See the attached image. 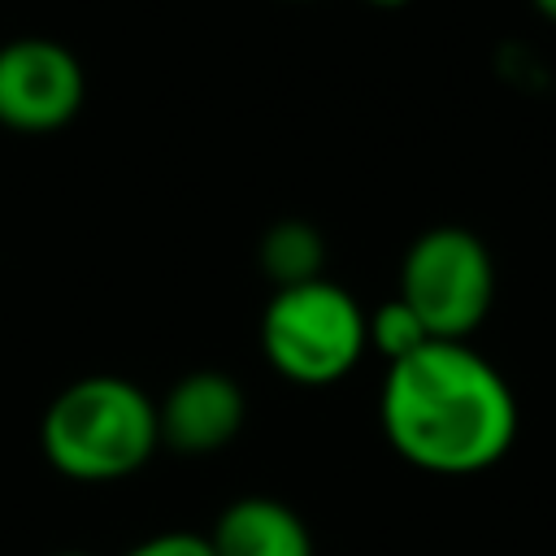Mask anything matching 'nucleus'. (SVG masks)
<instances>
[{
	"label": "nucleus",
	"mask_w": 556,
	"mask_h": 556,
	"mask_svg": "<svg viewBox=\"0 0 556 556\" xmlns=\"http://www.w3.org/2000/svg\"><path fill=\"white\" fill-rule=\"evenodd\" d=\"M321 265H326V243H321L317 226L287 217V222H274L265 230V239H261V269L274 282V291L321 278Z\"/></svg>",
	"instance_id": "8"
},
{
	"label": "nucleus",
	"mask_w": 556,
	"mask_h": 556,
	"mask_svg": "<svg viewBox=\"0 0 556 556\" xmlns=\"http://www.w3.org/2000/svg\"><path fill=\"white\" fill-rule=\"evenodd\" d=\"M48 460L78 482L126 478L161 443L156 404L126 378L91 374L70 382L43 413L39 426Z\"/></svg>",
	"instance_id": "2"
},
{
	"label": "nucleus",
	"mask_w": 556,
	"mask_h": 556,
	"mask_svg": "<svg viewBox=\"0 0 556 556\" xmlns=\"http://www.w3.org/2000/svg\"><path fill=\"white\" fill-rule=\"evenodd\" d=\"M365 4H374V9H404L408 0H365Z\"/></svg>",
	"instance_id": "12"
},
{
	"label": "nucleus",
	"mask_w": 556,
	"mask_h": 556,
	"mask_svg": "<svg viewBox=\"0 0 556 556\" xmlns=\"http://www.w3.org/2000/svg\"><path fill=\"white\" fill-rule=\"evenodd\" d=\"M126 556H213V543L204 534H187V530H174V534H156V539H143L139 547H130Z\"/></svg>",
	"instance_id": "10"
},
{
	"label": "nucleus",
	"mask_w": 556,
	"mask_h": 556,
	"mask_svg": "<svg viewBox=\"0 0 556 556\" xmlns=\"http://www.w3.org/2000/svg\"><path fill=\"white\" fill-rule=\"evenodd\" d=\"M83 65L56 39H9L0 48V126L48 135L83 109Z\"/></svg>",
	"instance_id": "5"
},
{
	"label": "nucleus",
	"mask_w": 556,
	"mask_h": 556,
	"mask_svg": "<svg viewBox=\"0 0 556 556\" xmlns=\"http://www.w3.org/2000/svg\"><path fill=\"white\" fill-rule=\"evenodd\" d=\"M378 417L387 443L426 473H482L517 439L508 378L465 339H430L387 365Z\"/></svg>",
	"instance_id": "1"
},
{
	"label": "nucleus",
	"mask_w": 556,
	"mask_h": 556,
	"mask_svg": "<svg viewBox=\"0 0 556 556\" xmlns=\"http://www.w3.org/2000/svg\"><path fill=\"white\" fill-rule=\"evenodd\" d=\"M248 400L230 374L195 369L169 387V395L156 404V430L161 443H169L182 456H208L226 447L243 430Z\"/></svg>",
	"instance_id": "6"
},
{
	"label": "nucleus",
	"mask_w": 556,
	"mask_h": 556,
	"mask_svg": "<svg viewBox=\"0 0 556 556\" xmlns=\"http://www.w3.org/2000/svg\"><path fill=\"white\" fill-rule=\"evenodd\" d=\"M530 4H534V9H539V13H543L552 26H556V0H530Z\"/></svg>",
	"instance_id": "11"
},
{
	"label": "nucleus",
	"mask_w": 556,
	"mask_h": 556,
	"mask_svg": "<svg viewBox=\"0 0 556 556\" xmlns=\"http://www.w3.org/2000/svg\"><path fill=\"white\" fill-rule=\"evenodd\" d=\"M52 556H91V552H52Z\"/></svg>",
	"instance_id": "13"
},
{
	"label": "nucleus",
	"mask_w": 556,
	"mask_h": 556,
	"mask_svg": "<svg viewBox=\"0 0 556 556\" xmlns=\"http://www.w3.org/2000/svg\"><path fill=\"white\" fill-rule=\"evenodd\" d=\"M261 348L265 361L300 382V387H330L369 348L365 308L326 278L278 287L261 317Z\"/></svg>",
	"instance_id": "3"
},
{
	"label": "nucleus",
	"mask_w": 556,
	"mask_h": 556,
	"mask_svg": "<svg viewBox=\"0 0 556 556\" xmlns=\"http://www.w3.org/2000/svg\"><path fill=\"white\" fill-rule=\"evenodd\" d=\"M208 543L213 556H313V534L300 513L269 495L235 500L217 517Z\"/></svg>",
	"instance_id": "7"
},
{
	"label": "nucleus",
	"mask_w": 556,
	"mask_h": 556,
	"mask_svg": "<svg viewBox=\"0 0 556 556\" xmlns=\"http://www.w3.org/2000/svg\"><path fill=\"white\" fill-rule=\"evenodd\" d=\"M400 300L430 339H469L495 300V261L465 226L417 235L400 265Z\"/></svg>",
	"instance_id": "4"
},
{
	"label": "nucleus",
	"mask_w": 556,
	"mask_h": 556,
	"mask_svg": "<svg viewBox=\"0 0 556 556\" xmlns=\"http://www.w3.org/2000/svg\"><path fill=\"white\" fill-rule=\"evenodd\" d=\"M365 326H369V348L382 352L387 365H391V361H404L408 352H417L421 343H430L426 326L417 321V313H413L400 295L387 300V304H378L374 313H365Z\"/></svg>",
	"instance_id": "9"
}]
</instances>
